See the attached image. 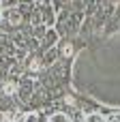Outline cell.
<instances>
[{
	"mask_svg": "<svg viewBox=\"0 0 120 122\" xmlns=\"http://www.w3.org/2000/svg\"><path fill=\"white\" fill-rule=\"evenodd\" d=\"M2 17L6 19V24L9 26H21V21H24V15L19 13V9H15V6H11V9H6V11H2Z\"/></svg>",
	"mask_w": 120,
	"mask_h": 122,
	"instance_id": "1",
	"label": "cell"
},
{
	"mask_svg": "<svg viewBox=\"0 0 120 122\" xmlns=\"http://www.w3.org/2000/svg\"><path fill=\"white\" fill-rule=\"evenodd\" d=\"M56 43H58V32H56L54 28H47V30H45V34L41 36V49H43V51H47V49H52Z\"/></svg>",
	"mask_w": 120,
	"mask_h": 122,
	"instance_id": "2",
	"label": "cell"
},
{
	"mask_svg": "<svg viewBox=\"0 0 120 122\" xmlns=\"http://www.w3.org/2000/svg\"><path fill=\"white\" fill-rule=\"evenodd\" d=\"M39 13H41V21L49 28V26H54V21H56V13H54V9L49 6V4H41L39 6Z\"/></svg>",
	"mask_w": 120,
	"mask_h": 122,
	"instance_id": "3",
	"label": "cell"
},
{
	"mask_svg": "<svg viewBox=\"0 0 120 122\" xmlns=\"http://www.w3.org/2000/svg\"><path fill=\"white\" fill-rule=\"evenodd\" d=\"M43 66H45V64H43V58H39L37 54H32V56L26 60V69H28V71H41Z\"/></svg>",
	"mask_w": 120,
	"mask_h": 122,
	"instance_id": "4",
	"label": "cell"
},
{
	"mask_svg": "<svg viewBox=\"0 0 120 122\" xmlns=\"http://www.w3.org/2000/svg\"><path fill=\"white\" fill-rule=\"evenodd\" d=\"M56 58H58V51L52 47V49H47V51H45V56H43V64H54V62H56Z\"/></svg>",
	"mask_w": 120,
	"mask_h": 122,
	"instance_id": "5",
	"label": "cell"
},
{
	"mask_svg": "<svg viewBox=\"0 0 120 122\" xmlns=\"http://www.w3.org/2000/svg\"><path fill=\"white\" fill-rule=\"evenodd\" d=\"M47 122H71V118H69L67 114H62V112H56V114L49 116V120H47Z\"/></svg>",
	"mask_w": 120,
	"mask_h": 122,
	"instance_id": "6",
	"label": "cell"
},
{
	"mask_svg": "<svg viewBox=\"0 0 120 122\" xmlns=\"http://www.w3.org/2000/svg\"><path fill=\"white\" fill-rule=\"evenodd\" d=\"M2 88H4V90H2V92H4V94H9V97H11V94H15V92H17V84H15V81H6V84H4V86H2Z\"/></svg>",
	"mask_w": 120,
	"mask_h": 122,
	"instance_id": "7",
	"label": "cell"
},
{
	"mask_svg": "<svg viewBox=\"0 0 120 122\" xmlns=\"http://www.w3.org/2000/svg\"><path fill=\"white\" fill-rule=\"evenodd\" d=\"M73 54V45L71 43H62V47H60V56H71Z\"/></svg>",
	"mask_w": 120,
	"mask_h": 122,
	"instance_id": "8",
	"label": "cell"
},
{
	"mask_svg": "<svg viewBox=\"0 0 120 122\" xmlns=\"http://www.w3.org/2000/svg\"><path fill=\"white\" fill-rule=\"evenodd\" d=\"M19 122H39V116L30 112V114H24V116L19 118Z\"/></svg>",
	"mask_w": 120,
	"mask_h": 122,
	"instance_id": "9",
	"label": "cell"
},
{
	"mask_svg": "<svg viewBox=\"0 0 120 122\" xmlns=\"http://www.w3.org/2000/svg\"><path fill=\"white\" fill-rule=\"evenodd\" d=\"M84 122H105V118H103L101 114H90V116H86Z\"/></svg>",
	"mask_w": 120,
	"mask_h": 122,
	"instance_id": "10",
	"label": "cell"
},
{
	"mask_svg": "<svg viewBox=\"0 0 120 122\" xmlns=\"http://www.w3.org/2000/svg\"><path fill=\"white\" fill-rule=\"evenodd\" d=\"M105 122H120V116L118 114H112L110 118H105Z\"/></svg>",
	"mask_w": 120,
	"mask_h": 122,
	"instance_id": "11",
	"label": "cell"
},
{
	"mask_svg": "<svg viewBox=\"0 0 120 122\" xmlns=\"http://www.w3.org/2000/svg\"><path fill=\"white\" fill-rule=\"evenodd\" d=\"M37 2H49V0H37Z\"/></svg>",
	"mask_w": 120,
	"mask_h": 122,
	"instance_id": "12",
	"label": "cell"
}]
</instances>
